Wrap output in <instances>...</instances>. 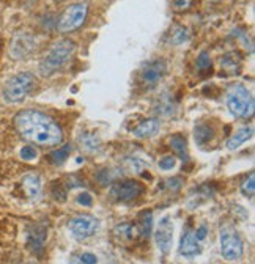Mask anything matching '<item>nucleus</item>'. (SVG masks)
<instances>
[{"instance_id": "1", "label": "nucleus", "mask_w": 255, "mask_h": 264, "mask_svg": "<svg viewBox=\"0 0 255 264\" xmlns=\"http://www.w3.org/2000/svg\"><path fill=\"white\" fill-rule=\"evenodd\" d=\"M16 130L21 137L38 146H55L63 140L61 127L46 113L38 110H22L14 117Z\"/></svg>"}, {"instance_id": "2", "label": "nucleus", "mask_w": 255, "mask_h": 264, "mask_svg": "<svg viewBox=\"0 0 255 264\" xmlns=\"http://www.w3.org/2000/svg\"><path fill=\"white\" fill-rule=\"evenodd\" d=\"M76 52V43L63 38L55 41L51 47L47 54L44 55V58L40 63V73L43 76H51L55 71H58L61 66H65L68 63V60L74 55Z\"/></svg>"}, {"instance_id": "3", "label": "nucleus", "mask_w": 255, "mask_h": 264, "mask_svg": "<svg viewBox=\"0 0 255 264\" xmlns=\"http://www.w3.org/2000/svg\"><path fill=\"white\" fill-rule=\"evenodd\" d=\"M227 107L236 118H250L255 110L253 96L244 85L236 84L227 93Z\"/></svg>"}, {"instance_id": "4", "label": "nucleus", "mask_w": 255, "mask_h": 264, "mask_svg": "<svg viewBox=\"0 0 255 264\" xmlns=\"http://www.w3.org/2000/svg\"><path fill=\"white\" fill-rule=\"evenodd\" d=\"M35 77L30 73H19L14 74L7 80V84L4 87V97L5 101L10 104L21 103L25 99V96L30 93V90L34 88Z\"/></svg>"}, {"instance_id": "5", "label": "nucleus", "mask_w": 255, "mask_h": 264, "mask_svg": "<svg viewBox=\"0 0 255 264\" xmlns=\"http://www.w3.org/2000/svg\"><path fill=\"white\" fill-rule=\"evenodd\" d=\"M87 13H88L87 4H73L71 7H68L61 13L60 19L57 22L58 31L71 33V31L77 30L87 19Z\"/></svg>"}, {"instance_id": "6", "label": "nucleus", "mask_w": 255, "mask_h": 264, "mask_svg": "<svg viewBox=\"0 0 255 264\" xmlns=\"http://www.w3.org/2000/svg\"><path fill=\"white\" fill-rule=\"evenodd\" d=\"M244 252L243 239L238 235V231L226 226L220 231V253L227 261L240 259Z\"/></svg>"}, {"instance_id": "7", "label": "nucleus", "mask_w": 255, "mask_h": 264, "mask_svg": "<svg viewBox=\"0 0 255 264\" xmlns=\"http://www.w3.org/2000/svg\"><path fill=\"white\" fill-rule=\"evenodd\" d=\"M208 235V228L206 225L199 226L196 231H187L181 236L180 241V255L186 258H193L200 253L202 250V241Z\"/></svg>"}, {"instance_id": "8", "label": "nucleus", "mask_w": 255, "mask_h": 264, "mask_svg": "<svg viewBox=\"0 0 255 264\" xmlns=\"http://www.w3.org/2000/svg\"><path fill=\"white\" fill-rule=\"evenodd\" d=\"M98 219H94L93 216H77L70 220L68 226L71 229V233L76 239L84 241L93 236L98 229Z\"/></svg>"}, {"instance_id": "9", "label": "nucleus", "mask_w": 255, "mask_h": 264, "mask_svg": "<svg viewBox=\"0 0 255 264\" xmlns=\"http://www.w3.org/2000/svg\"><path fill=\"white\" fill-rule=\"evenodd\" d=\"M166 74H167V61L163 58H157V60L148 61L143 66L140 73V79L147 87H154L164 79Z\"/></svg>"}, {"instance_id": "10", "label": "nucleus", "mask_w": 255, "mask_h": 264, "mask_svg": "<svg viewBox=\"0 0 255 264\" xmlns=\"http://www.w3.org/2000/svg\"><path fill=\"white\" fill-rule=\"evenodd\" d=\"M143 193V186L139 181H120L110 189V195L118 202H133Z\"/></svg>"}, {"instance_id": "11", "label": "nucleus", "mask_w": 255, "mask_h": 264, "mask_svg": "<svg viewBox=\"0 0 255 264\" xmlns=\"http://www.w3.org/2000/svg\"><path fill=\"white\" fill-rule=\"evenodd\" d=\"M154 239H156L157 249L164 255H167L172 249V242H173V223L169 217H164L159 222L154 233Z\"/></svg>"}, {"instance_id": "12", "label": "nucleus", "mask_w": 255, "mask_h": 264, "mask_svg": "<svg viewBox=\"0 0 255 264\" xmlns=\"http://www.w3.org/2000/svg\"><path fill=\"white\" fill-rule=\"evenodd\" d=\"M31 51H35L34 37L25 35V33H19V35L14 37L10 49L13 58H25L28 54H31Z\"/></svg>"}, {"instance_id": "13", "label": "nucleus", "mask_w": 255, "mask_h": 264, "mask_svg": "<svg viewBox=\"0 0 255 264\" xmlns=\"http://www.w3.org/2000/svg\"><path fill=\"white\" fill-rule=\"evenodd\" d=\"M159 126H161V123H159V120H156V118L145 120L134 129V136L137 139H148L159 130Z\"/></svg>"}, {"instance_id": "14", "label": "nucleus", "mask_w": 255, "mask_h": 264, "mask_svg": "<svg viewBox=\"0 0 255 264\" xmlns=\"http://www.w3.org/2000/svg\"><path fill=\"white\" fill-rule=\"evenodd\" d=\"M22 189L25 192V195L28 198H38L40 192H41V181L37 175L30 173V175H25L22 178Z\"/></svg>"}, {"instance_id": "15", "label": "nucleus", "mask_w": 255, "mask_h": 264, "mask_svg": "<svg viewBox=\"0 0 255 264\" xmlns=\"http://www.w3.org/2000/svg\"><path fill=\"white\" fill-rule=\"evenodd\" d=\"M114 235L120 241H133V239H137L140 236L137 225L130 223V222H124V223L117 225L115 229H114Z\"/></svg>"}, {"instance_id": "16", "label": "nucleus", "mask_w": 255, "mask_h": 264, "mask_svg": "<svg viewBox=\"0 0 255 264\" xmlns=\"http://www.w3.org/2000/svg\"><path fill=\"white\" fill-rule=\"evenodd\" d=\"M79 145L84 151L87 153H94V151H100L101 148V140L97 134H93V132H84V134L79 136L77 139Z\"/></svg>"}, {"instance_id": "17", "label": "nucleus", "mask_w": 255, "mask_h": 264, "mask_svg": "<svg viewBox=\"0 0 255 264\" xmlns=\"http://www.w3.org/2000/svg\"><path fill=\"white\" fill-rule=\"evenodd\" d=\"M253 136V129L250 127V126H244V127H241V129H238L235 134H233V137L232 139H229V142H227V148L229 150H236V148H240L244 142H247L250 137Z\"/></svg>"}, {"instance_id": "18", "label": "nucleus", "mask_w": 255, "mask_h": 264, "mask_svg": "<svg viewBox=\"0 0 255 264\" xmlns=\"http://www.w3.org/2000/svg\"><path fill=\"white\" fill-rule=\"evenodd\" d=\"M46 241V231L41 226H34V229L28 233V245L34 252H41Z\"/></svg>"}, {"instance_id": "19", "label": "nucleus", "mask_w": 255, "mask_h": 264, "mask_svg": "<svg viewBox=\"0 0 255 264\" xmlns=\"http://www.w3.org/2000/svg\"><path fill=\"white\" fill-rule=\"evenodd\" d=\"M151 225H153V216H151V211H143L140 216H139V233L142 238H148L151 233Z\"/></svg>"}, {"instance_id": "20", "label": "nucleus", "mask_w": 255, "mask_h": 264, "mask_svg": "<svg viewBox=\"0 0 255 264\" xmlns=\"http://www.w3.org/2000/svg\"><path fill=\"white\" fill-rule=\"evenodd\" d=\"M214 136V130L211 126L208 124H199L194 130V139L199 145H205V143H208Z\"/></svg>"}, {"instance_id": "21", "label": "nucleus", "mask_w": 255, "mask_h": 264, "mask_svg": "<svg viewBox=\"0 0 255 264\" xmlns=\"http://www.w3.org/2000/svg\"><path fill=\"white\" fill-rule=\"evenodd\" d=\"M170 148L180 156V159L187 160V143L183 136H173L170 139Z\"/></svg>"}, {"instance_id": "22", "label": "nucleus", "mask_w": 255, "mask_h": 264, "mask_svg": "<svg viewBox=\"0 0 255 264\" xmlns=\"http://www.w3.org/2000/svg\"><path fill=\"white\" fill-rule=\"evenodd\" d=\"M187 40H189V31H187L186 27H183V25H175L170 30V43L172 44L180 46V44H183Z\"/></svg>"}, {"instance_id": "23", "label": "nucleus", "mask_w": 255, "mask_h": 264, "mask_svg": "<svg viewBox=\"0 0 255 264\" xmlns=\"http://www.w3.org/2000/svg\"><path fill=\"white\" fill-rule=\"evenodd\" d=\"M71 151H73V146H71V145H63V146L58 148V150L52 151V153L49 154V157H51V160H52L54 163L60 165V163H63V162H65V160L70 157Z\"/></svg>"}, {"instance_id": "24", "label": "nucleus", "mask_w": 255, "mask_h": 264, "mask_svg": "<svg viewBox=\"0 0 255 264\" xmlns=\"http://www.w3.org/2000/svg\"><path fill=\"white\" fill-rule=\"evenodd\" d=\"M241 192H243L246 196H253V193H255V175H253V173H250L249 178L243 183Z\"/></svg>"}, {"instance_id": "25", "label": "nucleus", "mask_w": 255, "mask_h": 264, "mask_svg": "<svg viewBox=\"0 0 255 264\" xmlns=\"http://www.w3.org/2000/svg\"><path fill=\"white\" fill-rule=\"evenodd\" d=\"M128 165H130V169H131L133 172H136V173H142L145 169H148V165H147L145 162H143V160L137 159V157L128 159Z\"/></svg>"}, {"instance_id": "26", "label": "nucleus", "mask_w": 255, "mask_h": 264, "mask_svg": "<svg viewBox=\"0 0 255 264\" xmlns=\"http://www.w3.org/2000/svg\"><path fill=\"white\" fill-rule=\"evenodd\" d=\"M197 68L200 71H205V70H211V58L208 55V52H202L200 57L197 58Z\"/></svg>"}, {"instance_id": "27", "label": "nucleus", "mask_w": 255, "mask_h": 264, "mask_svg": "<svg viewBox=\"0 0 255 264\" xmlns=\"http://www.w3.org/2000/svg\"><path fill=\"white\" fill-rule=\"evenodd\" d=\"M37 156H38V151L31 145H25L22 150H21V157L24 160H35Z\"/></svg>"}, {"instance_id": "28", "label": "nucleus", "mask_w": 255, "mask_h": 264, "mask_svg": "<svg viewBox=\"0 0 255 264\" xmlns=\"http://www.w3.org/2000/svg\"><path fill=\"white\" fill-rule=\"evenodd\" d=\"M79 264H98V256L90 252H84L77 256Z\"/></svg>"}, {"instance_id": "29", "label": "nucleus", "mask_w": 255, "mask_h": 264, "mask_svg": "<svg viewBox=\"0 0 255 264\" xmlns=\"http://www.w3.org/2000/svg\"><path fill=\"white\" fill-rule=\"evenodd\" d=\"M175 163H177V159L173 156H164L161 160H159V169L161 170H172L175 167Z\"/></svg>"}, {"instance_id": "30", "label": "nucleus", "mask_w": 255, "mask_h": 264, "mask_svg": "<svg viewBox=\"0 0 255 264\" xmlns=\"http://www.w3.org/2000/svg\"><path fill=\"white\" fill-rule=\"evenodd\" d=\"M77 203L81 205V206H91L93 205V198H91L90 193L84 192V193H81V195L77 196Z\"/></svg>"}, {"instance_id": "31", "label": "nucleus", "mask_w": 255, "mask_h": 264, "mask_svg": "<svg viewBox=\"0 0 255 264\" xmlns=\"http://www.w3.org/2000/svg\"><path fill=\"white\" fill-rule=\"evenodd\" d=\"M183 184V179L181 178H172L167 181V187L172 189V190H178Z\"/></svg>"}, {"instance_id": "32", "label": "nucleus", "mask_w": 255, "mask_h": 264, "mask_svg": "<svg viewBox=\"0 0 255 264\" xmlns=\"http://www.w3.org/2000/svg\"><path fill=\"white\" fill-rule=\"evenodd\" d=\"M193 0H175V10H186L190 7Z\"/></svg>"}]
</instances>
